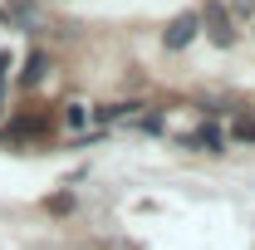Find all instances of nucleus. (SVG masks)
I'll return each instance as SVG.
<instances>
[{"instance_id": "nucleus-1", "label": "nucleus", "mask_w": 255, "mask_h": 250, "mask_svg": "<svg viewBox=\"0 0 255 250\" xmlns=\"http://www.w3.org/2000/svg\"><path fill=\"white\" fill-rule=\"evenodd\" d=\"M191 30H196V15L177 20V25H172V34H167V44H182V39H191Z\"/></svg>"}, {"instance_id": "nucleus-2", "label": "nucleus", "mask_w": 255, "mask_h": 250, "mask_svg": "<svg viewBox=\"0 0 255 250\" xmlns=\"http://www.w3.org/2000/svg\"><path fill=\"white\" fill-rule=\"evenodd\" d=\"M236 132H241V137H251V142H255V123H236Z\"/></svg>"}]
</instances>
